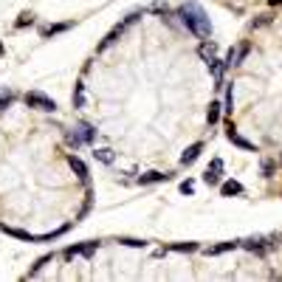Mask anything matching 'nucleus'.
<instances>
[{
	"label": "nucleus",
	"instance_id": "f257e3e1",
	"mask_svg": "<svg viewBox=\"0 0 282 282\" xmlns=\"http://www.w3.org/2000/svg\"><path fill=\"white\" fill-rule=\"evenodd\" d=\"M178 17H181V23L189 28L192 34L203 37V40H209V37H212V23H209L206 12L197 6V3H183V6L178 9Z\"/></svg>",
	"mask_w": 282,
	"mask_h": 282
},
{
	"label": "nucleus",
	"instance_id": "f03ea898",
	"mask_svg": "<svg viewBox=\"0 0 282 282\" xmlns=\"http://www.w3.org/2000/svg\"><path fill=\"white\" fill-rule=\"evenodd\" d=\"M26 105L34 107V110H45V113H54L56 110V102H54V99H48L45 93H37V91L26 93Z\"/></svg>",
	"mask_w": 282,
	"mask_h": 282
},
{
	"label": "nucleus",
	"instance_id": "7ed1b4c3",
	"mask_svg": "<svg viewBox=\"0 0 282 282\" xmlns=\"http://www.w3.org/2000/svg\"><path fill=\"white\" fill-rule=\"evenodd\" d=\"M240 246L246 248V251H254V254H268L276 246V237H251V240H243Z\"/></svg>",
	"mask_w": 282,
	"mask_h": 282
},
{
	"label": "nucleus",
	"instance_id": "20e7f679",
	"mask_svg": "<svg viewBox=\"0 0 282 282\" xmlns=\"http://www.w3.org/2000/svg\"><path fill=\"white\" fill-rule=\"evenodd\" d=\"M99 248V240H88V243H82V246H70L65 248V260H74V257H91L93 251Z\"/></svg>",
	"mask_w": 282,
	"mask_h": 282
},
{
	"label": "nucleus",
	"instance_id": "39448f33",
	"mask_svg": "<svg viewBox=\"0 0 282 282\" xmlns=\"http://www.w3.org/2000/svg\"><path fill=\"white\" fill-rule=\"evenodd\" d=\"M220 172H223V161H220V158H215V161L209 164V169L203 172V181L215 186V183H220Z\"/></svg>",
	"mask_w": 282,
	"mask_h": 282
},
{
	"label": "nucleus",
	"instance_id": "423d86ee",
	"mask_svg": "<svg viewBox=\"0 0 282 282\" xmlns=\"http://www.w3.org/2000/svg\"><path fill=\"white\" fill-rule=\"evenodd\" d=\"M234 248H240V240H226V243H218V246H209V248H206V257H218V254L234 251Z\"/></svg>",
	"mask_w": 282,
	"mask_h": 282
},
{
	"label": "nucleus",
	"instance_id": "0eeeda50",
	"mask_svg": "<svg viewBox=\"0 0 282 282\" xmlns=\"http://www.w3.org/2000/svg\"><path fill=\"white\" fill-rule=\"evenodd\" d=\"M246 54H248V45L243 42V45H237V48H232L229 54H226V65H229V68H232V65H240V59H243Z\"/></svg>",
	"mask_w": 282,
	"mask_h": 282
},
{
	"label": "nucleus",
	"instance_id": "6e6552de",
	"mask_svg": "<svg viewBox=\"0 0 282 282\" xmlns=\"http://www.w3.org/2000/svg\"><path fill=\"white\" fill-rule=\"evenodd\" d=\"M229 141H232V144H237L240 150H248V153H257V147H254L251 141H246V138H240V135H237V130H234V124H229Z\"/></svg>",
	"mask_w": 282,
	"mask_h": 282
},
{
	"label": "nucleus",
	"instance_id": "1a4fd4ad",
	"mask_svg": "<svg viewBox=\"0 0 282 282\" xmlns=\"http://www.w3.org/2000/svg\"><path fill=\"white\" fill-rule=\"evenodd\" d=\"M68 164H70V169H74V175H77L79 181H85V183H88V167H85V164L79 161L77 155H68Z\"/></svg>",
	"mask_w": 282,
	"mask_h": 282
},
{
	"label": "nucleus",
	"instance_id": "9d476101",
	"mask_svg": "<svg viewBox=\"0 0 282 282\" xmlns=\"http://www.w3.org/2000/svg\"><path fill=\"white\" fill-rule=\"evenodd\" d=\"M197 54H200V59H203V62H209V65L218 59V48H215V42H203V45L197 48Z\"/></svg>",
	"mask_w": 282,
	"mask_h": 282
},
{
	"label": "nucleus",
	"instance_id": "9b49d317",
	"mask_svg": "<svg viewBox=\"0 0 282 282\" xmlns=\"http://www.w3.org/2000/svg\"><path fill=\"white\" fill-rule=\"evenodd\" d=\"M200 153H203V144H192V147L181 155V164H183V167H189V164L195 161V158H197Z\"/></svg>",
	"mask_w": 282,
	"mask_h": 282
},
{
	"label": "nucleus",
	"instance_id": "f8f14e48",
	"mask_svg": "<svg viewBox=\"0 0 282 282\" xmlns=\"http://www.w3.org/2000/svg\"><path fill=\"white\" fill-rule=\"evenodd\" d=\"M0 232H6V234H12V237H17V240H28V243H34V234H28V232H23V229H12V226H0Z\"/></svg>",
	"mask_w": 282,
	"mask_h": 282
},
{
	"label": "nucleus",
	"instance_id": "ddd939ff",
	"mask_svg": "<svg viewBox=\"0 0 282 282\" xmlns=\"http://www.w3.org/2000/svg\"><path fill=\"white\" fill-rule=\"evenodd\" d=\"M220 192H223L226 197H229V195H243V183H237V181H226L223 186H220Z\"/></svg>",
	"mask_w": 282,
	"mask_h": 282
},
{
	"label": "nucleus",
	"instance_id": "4468645a",
	"mask_svg": "<svg viewBox=\"0 0 282 282\" xmlns=\"http://www.w3.org/2000/svg\"><path fill=\"white\" fill-rule=\"evenodd\" d=\"M169 175L164 172H147V175H141V183H158V181H167Z\"/></svg>",
	"mask_w": 282,
	"mask_h": 282
},
{
	"label": "nucleus",
	"instance_id": "2eb2a0df",
	"mask_svg": "<svg viewBox=\"0 0 282 282\" xmlns=\"http://www.w3.org/2000/svg\"><path fill=\"white\" fill-rule=\"evenodd\" d=\"M206 119H209V124H215V121L220 119V102H212V105H209V113H206Z\"/></svg>",
	"mask_w": 282,
	"mask_h": 282
},
{
	"label": "nucleus",
	"instance_id": "dca6fc26",
	"mask_svg": "<svg viewBox=\"0 0 282 282\" xmlns=\"http://www.w3.org/2000/svg\"><path fill=\"white\" fill-rule=\"evenodd\" d=\"M93 155H96L102 164H113V158H116V155H113V150H96Z\"/></svg>",
	"mask_w": 282,
	"mask_h": 282
},
{
	"label": "nucleus",
	"instance_id": "f3484780",
	"mask_svg": "<svg viewBox=\"0 0 282 282\" xmlns=\"http://www.w3.org/2000/svg\"><path fill=\"white\" fill-rule=\"evenodd\" d=\"M74 105H77V107L85 105V85H82V82L77 85V93H74Z\"/></svg>",
	"mask_w": 282,
	"mask_h": 282
},
{
	"label": "nucleus",
	"instance_id": "a211bd4d",
	"mask_svg": "<svg viewBox=\"0 0 282 282\" xmlns=\"http://www.w3.org/2000/svg\"><path fill=\"white\" fill-rule=\"evenodd\" d=\"M70 23H59V26H45L42 28V34L48 37V34H59V31H65V28H68Z\"/></svg>",
	"mask_w": 282,
	"mask_h": 282
},
{
	"label": "nucleus",
	"instance_id": "6ab92c4d",
	"mask_svg": "<svg viewBox=\"0 0 282 282\" xmlns=\"http://www.w3.org/2000/svg\"><path fill=\"white\" fill-rule=\"evenodd\" d=\"M51 260H54V254H51V257H42V260H37V265H34V268H31V271H28V276H34V274H37V271H42V268L48 265V262H51Z\"/></svg>",
	"mask_w": 282,
	"mask_h": 282
},
{
	"label": "nucleus",
	"instance_id": "aec40b11",
	"mask_svg": "<svg viewBox=\"0 0 282 282\" xmlns=\"http://www.w3.org/2000/svg\"><path fill=\"white\" fill-rule=\"evenodd\" d=\"M79 135H82V141H93V127L91 124H79Z\"/></svg>",
	"mask_w": 282,
	"mask_h": 282
},
{
	"label": "nucleus",
	"instance_id": "412c9836",
	"mask_svg": "<svg viewBox=\"0 0 282 282\" xmlns=\"http://www.w3.org/2000/svg\"><path fill=\"white\" fill-rule=\"evenodd\" d=\"M12 91H0V110H6L9 105H12Z\"/></svg>",
	"mask_w": 282,
	"mask_h": 282
},
{
	"label": "nucleus",
	"instance_id": "4be33fe9",
	"mask_svg": "<svg viewBox=\"0 0 282 282\" xmlns=\"http://www.w3.org/2000/svg\"><path fill=\"white\" fill-rule=\"evenodd\" d=\"M226 113H232L234 110V88H229V91H226V107H223Z\"/></svg>",
	"mask_w": 282,
	"mask_h": 282
},
{
	"label": "nucleus",
	"instance_id": "5701e85b",
	"mask_svg": "<svg viewBox=\"0 0 282 282\" xmlns=\"http://www.w3.org/2000/svg\"><path fill=\"white\" fill-rule=\"evenodd\" d=\"M172 251H197V243H175Z\"/></svg>",
	"mask_w": 282,
	"mask_h": 282
},
{
	"label": "nucleus",
	"instance_id": "b1692460",
	"mask_svg": "<svg viewBox=\"0 0 282 282\" xmlns=\"http://www.w3.org/2000/svg\"><path fill=\"white\" fill-rule=\"evenodd\" d=\"M65 141H68L70 147H79V144H82V135L79 133H65Z\"/></svg>",
	"mask_w": 282,
	"mask_h": 282
},
{
	"label": "nucleus",
	"instance_id": "393cba45",
	"mask_svg": "<svg viewBox=\"0 0 282 282\" xmlns=\"http://www.w3.org/2000/svg\"><path fill=\"white\" fill-rule=\"evenodd\" d=\"M119 243H124V246H130V248H141V246H144V240H119Z\"/></svg>",
	"mask_w": 282,
	"mask_h": 282
},
{
	"label": "nucleus",
	"instance_id": "a878e982",
	"mask_svg": "<svg viewBox=\"0 0 282 282\" xmlns=\"http://www.w3.org/2000/svg\"><path fill=\"white\" fill-rule=\"evenodd\" d=\"M268 20H271V17H268V14H262L260 20H254V28H260V26H265V23H268Z\"/></svg>",
	"mask_w": 282,
	"mask_h": 282
},
{
	"label": "nucleus",
	"instance_id": "bb28decb",
	"mask_svg": "<svg viewBox=\"0 0 282 282\" xmlns=\"http://www.w3.org/2000/svg\"><path fill=\"white\" fill-rule=\"evenodd\" d=\"M31 20H34V17H31V14H23L20 20H17V26H26V23H31Z\"/></svg>",
	"mask_w": 282,
	"mask_h": 282
},
{
	"label": "nucleus",
	"instance_id": "cd10ccee",
	"mask_svg": "<svg viewBox=\"0 0 282 282\" xmlns=\"http://www.w3.org/2000/svg\"><path fill=\"white\" fill-rule=\"evenodd\" d=\"M271 6H282V0H271Z\"/></svg>",
	"mask_w": 282,
	"mask_h": 282
},
{
	"label": "nucleus",
	"instance_id": "c85d7f7f",
	"mask_svg": "<svg viewBox=\"0 0 282 282\" xmlns=\"http://www.w3.org/2000/svg\"><path fill=\"white\" fill-rule=\"evenodd\" d=\"M0 54H3V42H0Z\"/></svg>",
	"mask_w": 282,
	"mask_h": 282
}]
</instances>
